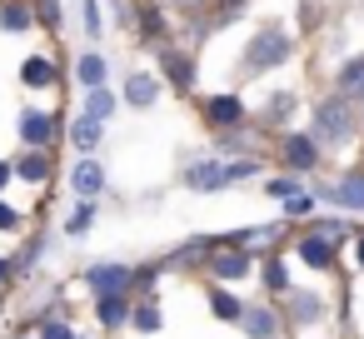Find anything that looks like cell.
I'll list each match as a JSON object with an SVG mask.
<instances>
[{"label": "cell", "mask_w": 364, "mask_h": 339, "mask_svg": "<svg viewBox=\"0 0 364 339\" xmlns=\"http://www.w3.org/2000/svg\"><path fill=\"white\" fill-rule=\"evenodd\" d=\"M16 175H21V180H31V185H41V180H50V160L36 150V155H26V160L16 165Z\"/></svg>", "instance_id": "obj_19"}, {"label": "cell", "mask_w": 364, "mask_h": 339, "mask_svg": "<svg viewBox=\"0 0 364 339\" xmlns=\"http://www.w3.org/2000/svg\"><path fill=\"white\" fill-rule=\"evenodd\" d=\"M165 70L175 75V85H190V80H195V70H190V60H185V55H165Z\"/></svg>", "instance_id": "obj_27"}, {"label": "cell", "mask_w": 364, "mask_h": 339, "mask_svg": "<svg viewBox=\"0 0 364 339\" xmlns=\"http://www.w3.org/2000/svg\"><path fill=\"white\" fill-rule=\"evenodd\" d=\"M185 185H190V190H220V185H230V175H225L220 160H200V165L185 170Z\"/></svg>", "instance_id": "obj_8"}, {"label": "cell", "mask_w": 364, "mask_h": 339, "mask_svg": "<svg viewBox=\"0 0 364 339\" xmlns=\"http://www.w3.org/2000/svg\"><path fill=\"white\" fill-rule=\"evenodd\" d=\"M41 339H75V329L65 319H41Z\"/></svg>", "instance_id": "obj_29"}, {"label": "cell", "mask_w": 364, "mask_h": 339, "mask_svg": "<svg viewBox=\"0 0 364 339\" xmlns=\"http://www.w3.org/2000/svg\"><path fill=\"white\" fill-rule=\"evenodd\" d=\"M264 284L289 294V264H284V259H269V264H264Z\"/></svg>", "instance_id": "obj_25"}, {"label": "cell", "mask_w": 364, "mask_h": 339, "mask_svg": "<svg viewBox=\"0 0 364 339\" xmlns=\"http://www.w3.org/2000/svg\"><path fill=\"white\" fill-rule=\"evenodd\" d=\"M175 6H200V0H175Z\"/></svg>", "instance_id": "obj_39"}, {"label": "cell", "mask_w": 364, "mask_h": 339, "mask_svg": "<svg viewBox=\"0 0 364 339\" xmlns=\"http://www.w3.org/2000/svg\"><path fill=\"white\" fill-rule=\"evenodd\" d=\"M41 11H46V21H60V6H55V0H41Z\"/></svg>", "instance_id": "obj_35"}, {"label": "cell", "mask_w": 364, "mask_h": 339, "mask_svg": "<svg viewBox=\"0 0 364 339\" xmlns=\"http://www.w3.org/2000/svg\"><path fill=\"white\" fill-rule=\"evenodd\" d=\"M21 140H26L31 150H50V140H55V115L26 110V115H21Z\"/></svg>", "instance_id": "obj_4"}, {"label": "cell", "mask_w": 364, "mask_h": 339, "mask_svg": "<svg viewBox=\"0 0 364 339\" xmlns=\"http://www.w3.org/2000/svg\"><path fill=\"white\" fill-rule=\"evenodd\" d=\"M75 75H80V85H85V90H100V85H105V60H100V55H80Z\"/></svg>", "instance_id": "obj_17"}, {"label": "cell", "mask_w": 364, "mask_h": 339, "mask_svg": "<svg viewBox=\"0 0 364 339\" xmlns=\"http://www.w3.org/2000/svg\"><path fill=\"white\" fill-rule=\"evenodd\" d=\"M289 110H294L289 95H274V100H269V115H289Z\"/></svg>", "instance_id": "obj_34"}, {"label": "cell", "mask_w": 364, "mask_h": 339, "mask_svg": "<svg viewBox=\"0 0 364 339\" xmlns=\"http://www.w3.org/2000/svg\"><path fill=\"white\" fill-rule=\"evenodd\" d=\"M70 140H75V145H80V150H85V155H90V150H95V145H100V125H95V120H90V115H80V120H75V125H70Z\"/></svg>", "instance_id": "obj_18"}, {"label": "cell", "mask_w": 364, "mask_h": 339, "mask_svg": "<svg viewBox=\"0 0 364 339\" xmlns=\"http://www.w3.org/2000/svg\"><path fill=\"white\" fill-rule=\"evenodd\" d=\"M314 140H324V145L349 140V110H344L339 100H324V105L314 110Z\"/></svg>", "instance_id": "obj_3"}, {"label": "cell", "mask_w": 364, "mask_h": 339, "mask_svg": "<svg viewBox=\"0 0 364 339\" xmlns=\"http://www.w3.org/2000/svg\"><path fill=\"white\" fill-rule=\"evenodd\" d=\"M11 279V259H0V284H6Z\"/></svg>", "instance_id": "obj_37"}, {"label": "cell", "mask_w": 364, "mask_h": 339, "mask_svg": "<svg viewBox=\"0 0 364 339\" xmlns=\"http://www.w3.org/2000/svg\"><path fill=\"white\" fill-rule=\"evenodd\" d=\"M210 274H215V279H245V274H250V254H245V249H220V254L210 259Z\"/></svg>", "instance_id": "obj_9"}, {"label": "cell", "mask_w": 364, "mask_h": 339, "mask_svg": "<svg viewBox=\"0 0 364 339\" xmlns=\"http://www.w3.org/2000/svg\"><path fill=\"white\" fill-rule=\"evenodd\" d=\"M225 175H230V185L250 180V175H259V160H235V165H225Z\"/></svg>", "instance_id": "obj_30"}, {"label": "cell", "mask_w": 364, "mask_h": 339, "mask_svg": "<svg viewBox=\"0 0 364 339\" xmlns=\"http://www.w3.org/2000/svg\"><path fill=\"white\" fill-rule=\"evenodd\" d=\"M210 309H215L220 319H235V324H240V314H245V304H240L235 294H225V289H215V294H210Z\"/></svg>", "instance_id": "obj_20"}, {"label": "cell", "mask_w": 364, "mask_h": 339, "mask_svg": "<svg viewBox=\"0 0 364 339\" xmlns=\"http://www.w3.org/2000/svg\"><path fill=\"white\" fill-rule=\"evenodd\" d=\"M299 259H304L309 269H329V259H334V244H324V240L304 235V240H299Z\"/></svg>", "instance_id": "obj_16"}, {"label": "cell", "mask_w": 364, "mask_h": 339, "mask_svg": "<svg viewBox=\"0 0 364 339\" xmlns=\"http://www.w3.org/2000/svg\"><path fill=\"white\" fill-rule=\"evenodd\" d=\"M289 309H294V324H314L319 319V299L314 294H289Z\"/></svg>", "instance_id": "obj_21"}, {"label": "cell", "mask_w": 364, "mask_h": 339, "mask_svg": "<svg viewBox=\"0 0 364 339\" xmlns=\"http://www.w3.org/2000/svg\"><path fill=\"white\" fill-rule=\"evenodd\" d=\"M339 90H344V95H364V60L344 65V75H339Z\"/></svg>", "instance_id": "obj_24"}, {"label": "cell", "mask_w": 364, "mask_h": 339, "mask_svg": "<svg viewBox=\"0 0 364 339\" xmlns=\"http://www.w3.org/2000/svg\"><path fill=\"white\" fill-rule=\"evenodd\" d=\"M85 26H90V36H100V11H95V0H85Z\"/></svg>", "instance_id": "obj_33"}, {"label": "cell", "mask_w": 364, "mask_h": 339, "mask_svg": "<svg viewBox=\"0 0 364 339\" xmlns=\"http://www.w3.org/2000/svg\"><path fill=\"white\" fill-rule=\"evenodd\" d=\"M130 324H135L140 334H155L165 319H160V309H155V304H140V309H130Z\"/></svg>", "instance_id": "obj_22"}, {"label": "cell", "mask_w": 364, "mask_h": 339, "mask_svg": "<svg viewBox=\"0 0 364 339\" xmlns=\"http://www.w3.org/2000/svg\"><path fill=\"white\" fill-rule=\"evenodd\" d=\"M240 324H245V334H250V339H274V334H279V319H274V309H264V304L245 309V314H240Z\"/></svg>", "instance_id": "obj_10"}, {"label": "cell", "mask_w": 364, "mask_h": 339, "mask_svg": "<svg viewBox=\"0 0 364 339\" xmlns=\"http://www.w3.org/2000/svg\"><path fill=\"white\" fill-rule=\"evenodd\" d=\"M16 225H21V215H16L6 200H0V230H16Z\"/></svg>", "instance_id": "obj_32"}, {"label": "cell", "mask_w": 364, "mask_h": 339, "mask_svg": "<svg viewBox=\"0 0 364 339\" xmlns=\"http://www.w3.org/2000/svg\"><path fill=\"white\" fill-rule=\"evenodd\" d=\"M21 80H26L31 90H46V85H55V65L41 60V55H31V60L21 65Z\"/></svg>", "instance_id": "obj_13"}, {"label": "cell", "mask_w": 364, "mask_h": 339, "mask_svg": "<svg viewBox=\"0 0 364 339\" xmlns=\"http://www.w3.org/2000/svg\"><path fill=\"white\" fill-rule=\"evenodd\" d=\"M279 210H284V215H309V210H314V195H294V200H284Z\"/></svg>", "instance_id": "obj_31"}, {"label": "cell", "mask_w": 364, "mask_h": 339, "mask_svg": "<svg viewBox=\"0 0 364 339\" xmlns=\"http://www.w3.org/2000/svg\"><path fill=\"white\" fill-rule=\"evenodd\" d=\"M284 165H289V170H314V165H319L314 135H289V140H284Z\"/></svg>", "instance_id": "obj_7"}, {"label": "cell", "mask_w": 364, "mask_h": 339, "mask_svg": "<svg viewBox=\"0 0 364 339\" xmlns=\"http://www.w3.org/2000/svg\"><path fill=\"white\" fill-rule=\"evenodd\" d=\"M11 175H16V170H11L6 160H0V190H6V185H11Z\"/></svg>", "instance_id": "obj_36"}, {"label": "cell", "mask_w": 364, "mask_h": 339, "mask_svg": "<svg viewBox=\"0 0 364 339\" xmlns=\"http://www.w3.org/2000/svg\"><path fill=\"white\" fill-rule=\"evenodd\" d=\"M269 195H274V200L284 205V200H294V195H304V190H299V185L289 180V175H279V180H269Z\"/></svg>", "instance_id": "obj_28"}, {"label": "cell", "mask_w": 364, "mask_h": 339, "mask_svg": "<svg viewBox=\"0 0 364 339\" xmlns=\"http://www.w3.org/2000/svg\"><path fill=\"white\" fill-rule=\"evenodd\" d=\"M205 120H210V125H220V130L245 125V105H240L235 95H215V100H205Z\"/></svg>", "instance_id": "obj_6"}, {"label": "cell", "mask_w": 364, "mask_h": 339, "mask_svg": "<svg viewBox=\"0 0 364 339\" xmlns=\"http://www.w3.org/2000/svg\"><path fill=\"white\" fill-rule=\"evenodd\" d=\"M90 225H95V205H90V200H85V205H80V210H75V215H70V220H65V235H70V240H75V235H85V230H90Z\"/></svg>", "instance_id": "obj_23"}, {"label": "cell", "mask_w": 364, "mask_h": 339, "mask_svg": "<svg viewBox=\"0 0 364 339\" xmlns=\"http://www.w3.org/2000/svg\"><path fill=\"white\" fill-rule=\"evenodd\" d=\"M354 254H359V264H364V235H359V244H354Z\"/></svg>", "instance_id": "obj_38"}, {"label": "cell", "mask_w": 364, "mask_h": 339, "mask_svg": "<svg viewBox=\"0 0 364 339\" xmlns=\"http://www.w3.org/2000/svg\"><path fill=\"white\" fill-rule=\"evenodd\" d=\"M0 26H6V31H26L31 26V11L26 6H0Z\"/></svg>", "instance_id": "obj_26"}, {"label": "cell", "mask_w": 364, "mask_h": 339, "mask_svg": "<svg viewBox=\"0 0 364 339\" xmlns=\"http://www.w3.org/2000/svg\"><path fill=\"white\" fill-rule=\"evenodd\" d=\"M85 284L95 289V299L125 294V289L135 284V269H130V264H90V269H85Z\"/></svg>", "instance_id": "obj_2"}, {"label": "cell", "mask_w": 364, "mask_h": 339, "mask_svg": "<svg viewBox=\"0 0 364 339\" xmlns=\"http://www.w3.org/2000/svg\"><path fill=\"white\" fill-rule=\"evenodd\" d=\"M329 200L344 205V210H364V170H349V175L329 190Z\"/></svg>", "instance_id": "obj_11"}, {"label": "cell", "mask_w": 364, "mask_h": 339, "mask_svg": "<svg viewBox=\"0 0 364 339\" xmlns=\"http://www.w3.org/2000/svg\"><path fill=\"white\" fill-rule=\"evenodd\" d=\"M70 185H75V195L80 200H95L100 195V185H105V170H100V160H75V170H70Z\"/></svg>", "instance_id": "obj_5"}, {"label": "cell", "mask_w": 364, "mask_h": 339, "mask_svg": "<svg viewBox=\"0 0 364 339\" xmlns=\"http://www.w3.org/2000/svg\"><path fill=\"white\" fill-rule=\"evenodd\" d=\"M284 55H289V36H284V31H259V36L250 41V50H245V70L259 75V70L279 65Z\"/></svg>", "instance_id": "obj_1"}, {"label": "cell", "mask_w": 364, "mask_h": 339, "mask_svg": "<svg viewBox=\"0 0 364 339\" xmlns=\"http://www.w3.org/2000/svg\"><path fill=\"white\" fill-rule=\"evenodd\" d=\"M95 314H100L105 329H120L130 319V304H125V294H105V299H95Z\"/></svg>", "instance_id": "obj_12"}, {"label": "cell", "mask_w": 364, "mask_h": 339, "mask_svg": "<svg viewBox=\"0 0 364 339\" xmlns=\"http://www.w3.org/2000/svg\"><path fill=\"white\" fill-rule=\"evenodd\" d=\"M80 115H90L95 125H105V120L115 115V95H110L105 85H100V90H85V110H80Z\"/></svg>", "instance_id": "obj_15"}, {"label": "cell", "mask_w": 364, "mask_h": 339, "mask_svg": "<svg viewBox=\"0 0 364 339\" xmlns=\"http://www.w3.org/2000/svg\"><path fill=\"white\" fill-rule=\"evenodd\" d=\"M155 95H160V85H155L150 75H130V80H125V100H130L135 110H145V105H155Z\"/></svg>", "instance_id": "obj_14"}]
</instances>
